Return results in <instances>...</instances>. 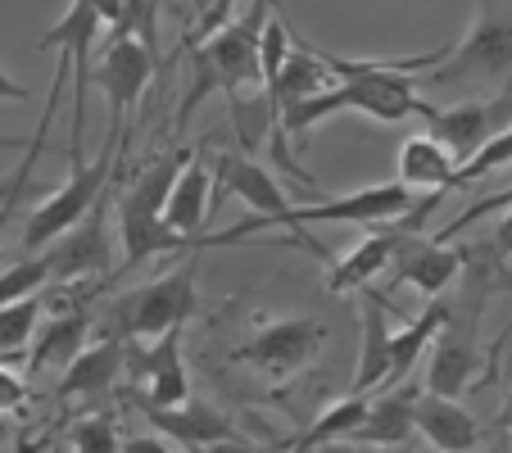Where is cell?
<instances>
[{
    "mask_svg": "<svg viewBox=\"0 0 512 453\" xmlns=\"http://www.w3.org/2000/svg\"><path fill=\"white\" fill-rule=\"evenodd\" d=\"M331 78L336 87L322 91L313 100H300L277 114V127L290 136H309L322 118L331 114H368L377 123H404V118H426L431 105L417 96V73L435 68L445 59V50H426V55H408V59H340L327 55Z\"/></svg>",
    "mask_w": 512,
    "mask_h": 453,
    "instance_id": "obj_1",
    "label": "cell"
},
{
    "mask_svg": "<svg viewBox=\"0 0 512 453\" xmlns=\"http://www.w3.org/2000/svg\"><path fill=\"white\" fill-rule=\"evenodd\" d=\"M277 0H250L241 19H232L227 28H218L209 41H200L191 55V91L177 105V127H186V118L213 96L223 91V100H241V91H263L259 73V32L272 19Z\"/></svg>",
    "mask_w": 512,
    "mask_h": 453,
    "instance_id": "obj_2",
    "label": "cell"
},
{
    "mask_svg": "<svg viewBox=\"0 0 512 453\" xmlns=\"http://www.w3.org/2000/svg\"><path fill=\"white\" fill-rule=\"evenodd\" d=\"M195 268H200L195 254H186L173 272L114 295L105 304V318H100V336L155 340L168 327H186L195 318V309H200V299H195Z\"/></svg>",
    "mask_w": 512,
    "mask_h": 453,
    "instance_id": "obj_3",
    "label": "cell"
},
{
    "mask_svg": "<svg viewBox=\"0 0 512 453\" xmlns=\"http://www.w3.org/2000/svg\"><path fill=\"white\" fill-rule=\"evenodd\" d=\"M417 82L440 91H503L512 82V19L485 0L467 37L449 46L445 59Z\"/></svg>",
    "mask_w": 512,
    "mask_h": 453,
    "instance_id": "obj_4",
    "label": "cell"
},
{
    "mask_svg": "<svg viewBox=\"0 0 512 453\" xmlns=\"http://www.w3.org/2000/svg\"><path fill=\"white\" fill-rule=\"evenodd\" d=\"M118 150H123V136L105 132V145H100L96 159H82V155L68 159V182L59 186L55 195H46V200L28 213V222H23V245H28V250H41V245H50L55 236H64L68 227L109 191V173H114Z\"/></svg>",
    "mask_w": 512,
    "mask_h": 453,
    "instance_id": "obj_5",
    "label": "cell"
},
{
    "mask_svg": "<svg viewBox=\"0 0 512 453\" xmlns=\"http://www.w3.org/2000/svg\"><path fill=\"white\" fill-rule=\"evenodd\" d=\"M213 186H223V191H232L236 200L250 209V218L236 222V227H227V232H213V236H200V245H236V241H250L254 232H263V227H281V218L290 213V200L286 191L277 186V177L268 173V168L259 164V159H250L245 150H223V155H213ZM218 191V195H223Z\"/></svg>",
    "mask_w": 512,
    "mask_h": 453,
    "instance_id": "obj_6",
    "label": "cell"
},
{
    "mask_svg": "<svg viewBox=\"0 0 512 453\" xmlns=\"http://www.w3.org/2000/svg\"><path fill=\"white\" fill-rule=\"evenodd\" d=\"M327 345V327L313 318H277V322H263L250 340L232 349V363H245L254 372H263L268 381H290L295 372L313 363V354Z\"/></svg>",
    "mask_w": 512,
    "mask_h": 453,
    "instance_id": "obj_7",
    "label": "cell"
},
{
    "mask_svg": "<svg viewBox=\"0 0 512 453\" xmlns=\"http://www.w3.org/2000/svg\"><path fill=\"white\" fill-rule=\"evenodd\" d=\"M50 281H105L114 272V241H109V191L82 213L64 236L41 250Z\"/></svg>",
    "mask_w": 512,
    "mask_h": 453,
    "instance_id": "obj_8",
    "label": "cell"
},
{
    "mask_svg": "<svg viewBox=\"0 0 512 453\" xmlns=\"http://www.w3.org/2000/svg\"><path fill=\"white\" fill-rule=\"evenodd\" d=\"M91 78L100 82V91H105V100H109L105 132L123 136L127 123H132L136 100L145 96V87L155 78V50L145 46V41H136L132 32H109V46H105V55L96 59Z\"/></svg>",
    "mask_w": 512,
    "mask_h": 453,
    "instance_id": "obj_9",
    "label": "cell"
},
{
    "mask_svg": "<svg viewBox=\"0 0 512 453\" xmlns=\"http://www.w3.org/2000/svg\"><path fill=\"white\" fill-rule=\"evenodd\" d=\"M417 204V191L399 182H381V186H363L349 191L340 200H322V204H290V213L281 218V227H313V222H340V227H386V222L404 218Z\"/></svg>",
    "mask_w": 512,
    "mask_h": 453,
    "instance_id": "obj_10",
    "label": "cell"
},
{
    "mask_svg": "<svg viewBox=\"0 0 512 453\" xmlns=\"http://www.w3.org/2000/svg\"><path fill=\"white\" fill-rule=\"evenodd\" d=\"M422 123H426V136H435L458 164H467L490 136L512 127V82L503 91H494L490 100H463V105H449V109L431 105V114Z\"/></svg>",
    "mask_w": 512,
    "mask_h": 453,
    "instance_id": "obj_11",
    "label": "cell"
},
{
    "mask_svg": "<svg viewBox=\"0 0 512 453\" xmlns=\"http://www.w3.org/2000/svg\"><path fill=\"white\" fill-rule=\"evenodd\" d=\"M123 372L145 381L141 404L173 408L182 399H191V376H186V358H182V327L159 331L155 340H127Z\"/></svg>",
    "mask_w": 512,
    "mask_h": 453,
    "instance_id": "obj_12",
    "label": "cell"
},
{
    "mask_svg": "<svg viewBox=\"0 0 512 453\" xmlns=\"http://www.w3.org/2000/svg\"><path fill=\"white\" fill-rule=\"evenodd\" d=\"M476 331L481 327H463V322L449 318L435 336L431 363H426V395L440 399H463L476 386V372H481V349H476Z\"/></svg>",
    "mask_w": 512,
    "mask_h": 453,
    "instance_id": "obj_13",
    "label": "cell"
},
{
    "mask_svg": "<svg viewBox=\"0 0 512 453\" xmlns=\"http://www.w3.org/2000/svg\"><path fill=\"white\" fill-rule=\"evenodd\" d=\"M390 272H395V281H408V286H417L426 299H431V295H445V290L458 281V272H463V245L431 241V236H422V232H417V236L399 232Z\"/></svg>",
    "mask_w": 512,
    "mask_h": 453,
    "instance_id": "obj_14",
    "label": "cell"
},
{
    "mask_svg": "<svg viewBox=\"0 0 512 453\" xmlns=\"http://www.w3.org/2000/svg\"><path fill=\"white\" fill-rule=\"evenodd\" d=\"M358 295V331H363V345H358V367L354 381H349V395H377L386 390L390 376V327H386V295L372 286L354 290Z\"/></svg>",
    "mask_w": 512,
    "mask_h": 453,
    "instance_id": "obj_15",
    "label": "cell"
},
{
    "mask_svg": "<svg viewBox=\"0 0 512 453\" xmlns=\"http://www.w3.org/2000/svg\"><path fill=\"white\" fill-rule=\"evenodd\" d=\"M141 413L150 417V426H155L159 435H168L173 444H186V449H209V444H218V440L241 435L223 408L204 404V399H182V404H173V408L141 404Z\"/></svg>",
    "mask_w": 512,
    "mask_h": 453,
    "instance_id": "obj_16",
    "label": "cell"
},
{
    "mask_svg": "<svg viewBox=\"0 0 512 453\" xmlns=\"http://www.w3.org/2000/svg\"><path fill=\"white\" fill-rule=\"evenodd\" d=\"M413 435H422L426 449L435 453H476L481 444V426L458 399H440L426 390L413 404Z\"/></svg>",
    "mask_w": 512,
    "mask_h": 453,
    "instance_id": "obj_17",
    "label": "cell"
},
{
    "mask_svg": "<svg viewBox=\"0 0 512 453\" xmlns=\"http://www.w3.org/2000/svg\"><path fill=\"white\" fill-rule=\"evenodd\" d=\"M123 349H127V340H114V336H100L96 345H82L64 367L59 399H100V395H109L114 381L123 376Z\"/></svg>",
    "mask_w": 512,
    "mask_h": 453,
    "instance_id": "obj_18",
    "label": "cell"
},
{
    "mask_svg": "<svg viewBox=\"0 0 512 453\" xmlns=\"http://www.w3.org/2000/svg\"><path fill=\"white\" fill-rule=\"evenodd\" d=\"M422 390L399 381L390 390H377L368 399V413L354 431L345 435V444H408L413 440V404Z\"/></svg>",
    "mask_w": 512,
    "mask_h": 453,
    "instance_id": "obj_19",
    "label": "cell"
},
{
    "mask_svg": "<svg viewBox=\"0 0 512 453\" xmlns=\"http://www.w3.org/2000/svg\"><path fill=\"white\" fill-rule=\"evenodd\" d=\"M454 177H458V159L435 136L422 132L399 145V186H408L417 195H431V191L445 195L454 191Z\"/></svg>",
    "mask_w": 512,
    "mask_h": 453,
    "instance_id": "obj_20",
    "label": "cell"
},
{
    "mask_svg": "<svg viewBox=\"0 0 512 453\" xmlns=\"http://www.w3.org/2000/svg\"><path fill=\"white\" fill-rule=\"evenodd\" d=\"M209 200H213V173L204 159H186V168L177 173L173 191L164 204V222L186 241H200V227L209 222Z\"/></svg>",
    "mask_w": 512,
    "mask_h": 453,
    "instance_id": "obj_21",
    "label": "cell"
},
{
    "mask_svg": "<svg viewBox=\"0 0 512 453\" xmlns=\"http://www.w3.org/2000/svg\"><path fill=\"white\" fill-rule=\"evenodd\" d=\"M395 245H399L395 227H377L368 241H358L354 250L345 254V259L331 263L327 281H322V286H327V295H354V290L372 286V277H381V272L390 268V259H395Z\"/></svg>",
    "mask_w": 512,
    "mask_h": 453,
    "instance_id": "obj_22",
    "label": "cell"
},
{
    "mask_svg": "<svg viewBox=\"0 0 512 453\" xmlns=\"http://www.w3.org/2000/svg\"><path fill=\"white\" fill-rule=\"evenodd\" d=\"M449 322V299L445 295H431L426 299V309L417 313L413 322H408L399 336H390V376H386V390L399 386V381H408V372L417 367V358H422V349L431 345L435 336H440V327Z\"/></svg>",
    "mask_w": 512,
    "mask_h": 453,
    "instance_id": "obj_23",
    "label": "cell"
},
{
    "mask_svg": "<svg viewBox=\"0 0 512 453\" xmlns=\"http://www.w3.org/2000/svg\"><path fill=\"white\" fill-rule=\"evenodd\" d=\"M91 327H96V322H91L87 309L55 313V318L41 327V336H32V340H37V345H32V367H41V363H64L68 367V358L87 345V331Z\"/></svg>",
    "mask_w": 512,
    "mask_h": 453,
    "instance_id": "obj_24",
    "label": "cell"
},
{
    "mask_svg": "<svg viewBox=\"0 0 512 453\" xmlns=\"http://www.w3.org/2000/svg\"><path fill=\"white\" fill-rule=\"evenodd\" d=\"M37 318H41V299L28 295V299H14L0 309V367L19 363L23 345L37 336Z\"/></svg>",
    "mask_w": 512,
    "mask_h": 453,
    "instance_id": "obj_25",
    "label": "cell"
},
{
    "mask_svg": "<svg viewBox=\"0 0 512 453\" xmlns=\"http://www.w3.org/2000/svg\"><path fill=\"white\" fill-rule=\"evenodd\" d=\"M503 164H512V127H503L499 136H490V141L476 150L467 164H458V177H454V191L458 186H472L476 177H490L494 168H503Z\"/></svg>",
    "mask_w": 512,
    "mask_h": 453,
    "instance_id": "obj_26",
    "label": "cell"
},
{
    "mask_svg": "<svg viewBox=\"0 0 512 453\" xmlns=\"http://www.w3.org/2000/svg\"><path fill=\"white\" fill-rule=\"evenodd\" d=\"M41 286H50V268H46V259L10 263V268L0 272V309H5V304H14V299L37 295Z\"/></svg>",
    "mask_w": 512,
    "mask_h": 453,
    "instance_id": "obj_27",
    "label": "cell"
},
{
    "mask_svg": "<svg viewBox=\"0 0 512 453\" xmlns=\"http://www.w3.org/2000/svg\"><path fill=\"white\" fill-rule=\"evenodd\" d=\"M73 453H118V431L114 417L91 413L73 426Z\"/></svg>",
    "mask_w": 512,
    "mask_h": 453,
    "instance_id": "obj_28",
    "label": "cell"
},
{
    "mask_svg": "<svg viewBox=\"0 0 512 453\" xmlns=\"http://www.w3.org/2000/svg\"><path fill=\"white\" fill-rule=\"evenodd\" d=\"M23 399H28V381L10 367H0V413H14Z\"/></svg>",
    "mask_w": 512,
    "mask_h": 453,
    "instance_id": "obj_29",
    "label": "cell"
},
{
    "mask_svg": "<svg viewBox=\"0 0 512 453\" xmlns=\"http://www.w3.org/2000/svg\"><path fill=\"white\" fill-rule=\"evenodd\" d=\"M204 453H277V449H263V444H254V440H245V435H232V440H218V444H209Z\"/></svg>",
    "mask_w": 512,
    "mask_h": 453,
    "instance_id": "obj_30",
    "label": "cell"
},
{
    "mask_svg": "<svg viewBox=\"0 0 512 453\" xmlns=\"http://www.w3.org/2000/svg\"><path fill=\"white\" fill-rule=\"evenodd\" d=\"M331 453H413V449H408V444H345V440H336Z\"/></svg>",
    "mask_w": 512,
    "mask_h": 453,
    "instance_id": "obj_31",
    "label": "cell"
},
{
    "mask_svg": "<svg viewBox=\"0 0 512 453\" xmlns=\"http://www.w3.org/2000/svg\"><path fill=\"white\" fill-rule=\"evenodd\" d=\"M490 245L503 254V259H512V209H508V218L494 227V236H490Z\"/></svg>",
    "mask_w": 512,
    "mask_h": 453,
    "instance_id": "obj_32",
    "label": "cell"
},
{
    "mask_svg": "<svg viewBox=\"0 0 512 453\" xmlns=\"http://www.w3.org/2000/svg\"><path fill=\"white\" fill-rule=\"evenodd\" d=\"M123 453H173L164 440H150V435H136V440L123 444Z\"/></svg>",
    "mask_w": 512,
    "mask_h": 453,
    "instance_id": "obj_33",
    "label": "cell"
},
{
    "mask_svg": "<svg viewBox=\"0 0 512 453\" xmlns=\"http://www.w3.org/2000/svg\"><path fill=\"white\" fill-rule=\"evenodd\" d=\"M100 14V23H109V28H118V19H123V0H91Z\"/></svg>",
    "mask_w": 512,
    "mask_h": 453,
    "instance_id": "obj_34",
    "label": "cell"
},
{
    "mask_svg": "<svg viewBox=\"0 0 512 453\" xmlns=\"http://www.w3.org/2000/svg\"><path fill=\"white\" fill-rule=\"evenodd\" d=\"M0 100H28V87H23V82H14L5 68H0Z\"/></svg>",
    "mask_w": 512,
    "mask_h": 453,
    "instance_id": "obj_35",
    "label": "cell"
},
{
    "mask_svg": "<svg viewBox=\"0 0 512 453\" xmlns=\"http://www.w3.org/2000/svg\"><path fill=\"white\" fill-rule=\"evenodd\" d=\"M499 431H503V435H512V395H508V404L499 408Z\"/></svg>",
    "mask_w": 512,
    "mask_h": 453,
    "instance_id": "obj_36",
    "label": "cell"
},
{
    "mask_svg": "<svg viewBox=\"0 0 512 453\" xmlns=\"http://www.w3.org/2000/svg\"><path fill=\"white\" fill-rule=\"evenodd\" d=\"M19 145H23L19 136H0V150H19Z\"/></svg>",
    "mask_w": 512,
    "mask_h": 453,
    "instance_id": "obj_37",
    "label": "cell"
},
{
    "mask_svg": "<svg viewBox=\"0 0 512 453\" xmlns=\"http://www.w3.org/2000/svg\"><path fill=\"white\" fill-rule=\"evenodd\" d=\"M503 290H512V272H503Z\"/></svg>",
    "mask_w": 512,
    "mask_h": 453,
    "instance_id": "obj_38",
    "label": "cell"
},
{
    "mask_svg": "<svg viewBox=\"0 0 512 453\" xmlns=\"http://www.w3.org/2000/svg\"><path fill=\"white\" fill-rule=\"evenodd\" d=\"M186 5H191V19H195V10H200V0H186Z\"/></svg>",
    "mask_w": 512,
    "mask_h": 453,
    "instance_id": "obj_39",
    "label": "cell"
},
{
    "mask_svg": "<svg viewBox=\"0 0 512 453\" xmlns=\"http://www.w3.org/2000/svg\"><path fill=\"white\" fill-rule=\"evenodd\" d=\"M426 453H435V449H426Z\"/></svg>",
    "mask_w": 512,
    "mask_h": 453,
    "instance_id": "obj_40",
    "label": "cell"
}]
</instances>
